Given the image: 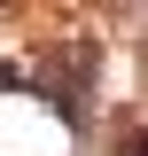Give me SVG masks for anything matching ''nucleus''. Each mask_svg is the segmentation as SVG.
Masks as SVG:
<instances>
[{
  "instance_id": "1",
  "label": "nucleus",
  "mask_w": 148,
  "mask_h": 156,
  "mask_svg": "<svg viewBox=\"0 0 148 156\" xmlns=\"http://www.w3.org/2000/svg\"><path fill=\"white\" fill-rule=\"evenodd\" d=\"M140 156H148V140H140Z\"/></svg>"
}]
</instances>
